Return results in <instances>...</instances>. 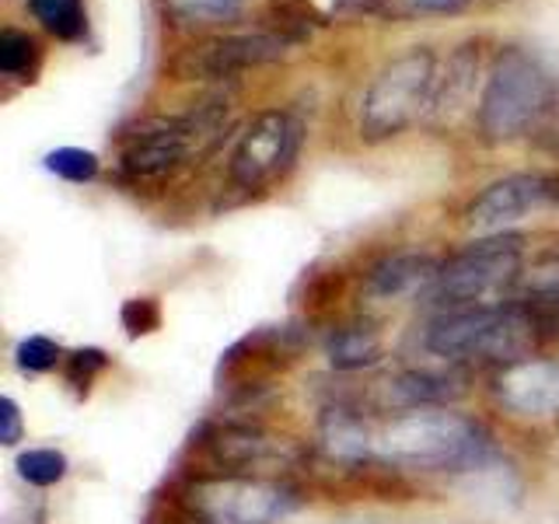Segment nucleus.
<instances>
[{
	"label": "nucleus",
	"mask_w": 559,
	"mask_h": 524,
	"mask_svg": "<svg viewBox=\"0 0 559 524\" xmlns=\"http://www.w3.org/2000/svg\"><path fill=\"white\" fill-rule=\"evenodd\" d=\"M290 49V39L280 32H255V35H221L186 49L171 70L182 81H217V78H235L238 70H249L259 63L284 60Z\"/></svg>",
	"instance_id": "obj_11"
},
{
	"label": "nucleus",
	"mask_w": 559,
	"mask_h": 524,
	"mask_svg": "<svg viewBox=\"0 0 559 524\" xmlns=\"http://www.w3.org/2000/svg\"><path fill=\"white\" fill-rule=\"evenodd\" d=\"M524 273V238L514 231L486 235L465 245L448 262H441L433 287L427 290L437 311L479 308L511 301V290Z\"/></svg>",
	"instance_id": "obj_5"
},
{
	"label": "nucleus",
	"mask_w": 559,
	"mask_h": 524,
	"mask_svg": "<svg viewBox=\"0 0 559 524\" xmlns=\"http://www.w3.org/2000/svg\"><path fill=\"white\" fill-rule=\"evenodd\" d=\"M200 465L192 476H273L301 462V448L287 437L249 424L210 427L197 441Z\"/></svg>",
	"instance_id": "obj_8"
},
{
	"label": "nucleus",
	"mask_w": 559,
	"mask_h": 524,
	"mask_svg": "<svg viewBox=\"0 0 559 524\" xmlns=\"http://www.w3.org/2000/svg\"><path fill=\"white\" fill-rule=\"evenodd\" d=\"M346 524H357V521H346Z\"/></svg>",
	"instance_id": "obj_30"
},
{
	"label": "nucleus",
	"mask_w": 559,
	"mask_h": 524,
	"mask_svg": "<svg viewBox=\"0 0 559 524\" xmlns=\"http://www.w3.org/2000/svg\"><path fill=\"white\" fill-rule=\"evenodd\" d=\"M437 92V57L430 46H413L392 63L378 70V78L360 102V136L367 144H381L406 133L413 122L433 109Z\"/></svg>",
	"instance_id": "obj_6"
},
{
	"label": "nucleus",
	"mask_w": 559,
	"mask_h": 524,
	"mask_svg": "<svg viewBox=\"0 0 559 524\" xmlns=\"http://www.w3.org/2000/svg\"><path fill=\"white\" fill-rule=\"evenodd\" d=\"M43 162L52 175H57V179L74 182V186L92 182L98 175V154L84 151V147H57V151H49Z\"/></svg>",
	"instance_id": "obj_23"
},
{
	"label": "nucleus",
	"mask_w": 559,
	"mask_h": 524,
	"mask_svg": "<svg viewBox=\"0 0 559 524\" xmlns=\"http://www.w3.org/2000/svg\"><path fill=\"white\" fill-rule=\"evenodd\" d=\"M301 140H305V127L294 112L284 109L259 112L238 136L231 162H227V179H231L235 189L245 192L273 186L294 165L297 151H301Z\"/></svg>",
	"instance_id": "obj_9"
},
{
	"label": "nucleus",
	"mask_w": 559,
	"mask_h": 524,
	"mask_svg": "<svg viewBox=\"0 0 559 524\" xmlns=\"http://www.w3.org/2000/svg\"><path fill=\"white\" fill-rule=\"evenodd\" d=\"M476 70H479V49L476 46H462L448 60V74L437 78V92H433V109L430 112H451V109H459V102L472 92Z\"/></svg>",
	"instance_id": "obj_17"
},
{
	"label": "nucleus",
	"mask_w": 559,
	"mask_h": 524,
	"mask_svg": "<svg viewBox=\"0 0 559 524\" xmlns=\"http://www.w3.org/2000/svg\"><path fill=\"white\" fill-rule=\"evenodd\" d=\"M162 524H200V521H197V517H189V514L182 511V507L171 500V507H168V514H165Z\"/></svg>",
	"instance_id": "obj_29"
},
{
	"label": "nucleus",
	"mask_w": 559,
	"mask_h": 524,
	"mask_svg": "<svg viewBox=\"0 0 559 524\" xmlns=\"http://www.w3.org/2000/svg\"><path fill=\"white\" fill-rule=\"evenodd\" d=\"M25 433V424H22V409H17V402L11 395L0 398V444L14 448L17 441H22Z\"/></svg>",
	"instance_id": "obj_27"
},
{
	"label": "nucleus",
	"mask_w": 559,
	"mask_h": 524,
	"mask_svg": "<svg viewBox=\"0 0 559 524\" xmlns=\"http://www.w3.org/2000/svg\"><path fill=\"white\" fill-rule=\"evenodd\" d=\"M556 109V84L532 52L507 46L497 52L479 98V133L486 144H507L532 133Z\"/></svg>",
	"instance_id": "obj_3"
},
{
	"label": "nucleus",
	"mask_w": 559,
	"mask_h": 524,
	"mask_svg": "<svg viewBox=\"0 0 559 524\" xmlns=\"http://www.w3.org/2000/svg\"><path fill=\"white\" fill-rule=\"evenodd\" d=\"M521 287L532 297H559V241L546 245L521 273Z\"/></svg>",
	"instance_id": "obj_22"
},
{
	"label": "nucleus",
	"mask_w": 559,
	"mask_h": 524,
	"mask_svg": "<svg viewBox=\"0 0 559 524\" xmlns=\"http://www.w3.org/2000/svg\"><path fill=\"white\" fill-rule=\"evenodd\" d=\"M165 14L179 25H221L235 22L245 0H162Z\"/></svg>",
	"instance_id": "obj_19"
},
{
	"label": "nucleus",
	"mask_w": 559,
	"mask_h": 524,
	"mask_svg": "<svg viewBox=\"0 0 559 524\" xmlns=\"http://www.w3.org/2000/svg\"><path fill=\"white\" fill-rule=\"evenodd\" d=\"M538 343H542L538 322L521 297H511V301L500 305L437 311V319L424 332L427 354L448 364L483 357L503 367L532 357V349Z\"/></svg>",
	"instance_id": "obj_1"
},
{
	"label": "nucleus",
	"mask_w": 559,
	"mask_h": 524,
	"mask_svg": "<svg viewBox=\"0 0 559 524\" xmlns=\"http://www.w3.org/2000/svg\"><path fill=\"white\" fill-rule=\"evenodd\" d=\"M301 346H305L301 332L290 325L249 332V336L238 340L221 357V367H217L221 392L252 395L259 389H266V381H273L280 371H287V367L297 360Z\"/></svg>",
	"instance_id": "obj_10"
},
{
	"label": "nucleus",
	"mask_w": 559,
	"mask_h": 524,
	"mask_svg": "<svg viewBox=\"0 0 559 524\" xmlns=\"http://www.w3.org/2000/svg\"><path fill=\"white\" fill-rule=\"evenodd\" d=\"M28 11L46 32H52L57 39H67V43L81 39L87 28L84 0H28Z\"/></svg>",
	"instance_id": "obj_18"
},
{
	"label": "nucleus",
	"mask_w": 559,
	"mask_h": 524,
	"mask_svg": "<svg viewBox=\"0 0 559 524\" xmlns=\"http://www.w3.org/2000/svg\"><path fill=\"white\" fill-rule=\"evenodd\" d=\"M465 395V374L454 364L448 367H409L389 381L392 406L402 409H448Z\"/></svg>",
	"instance_id": "obj_14"
},
{
	"label": "nucleus",
	"mask_w": 559,
	"mask_h": 524,
	"mask_svg": "<svg viewBox=\"0 0 559 524\" xmlns=\"http://www.w3.org/2000/svg\"><path fill=\"white\" fill-rule=\"evenodd\" d=\"M119 319H122V329H127L130 340L151 336V332L162 325V308H157L154 297H133V301L122 305Z\"/></svg>",
	"instance_id": "obj_26"
},
{
	"label": "nucleus",
	"mask_w": 559,
	"mask_h": 524,
	"mask_svg": "<svg viewBox=\"0 0 559 524\" xmlns=\"http://www.w3.org/2000/svg\"><path fill=\"white\" fill-rule=\"evenodd\" d=\"M105 367H109V357H105V349L87 346V349H74V354L67 357L63 374H67V384H74V389L84 395L95 384V378L105 371Z\"/></svg>",
	"instance_id": "obj_24"
},
{
	"label": "nucleus",
	"mask_w": 559,
	"mask_h": 524,
	"mask_svg": "<svg viewBox=\"0 0 559 524\" xmlns=\"http://www.w3.org/2000/svg\"><path fill=\"white\" fill-rule=\"evenodd\" d=\"M325 357L336 371H364L381 360V332L371 322H346L329 332Z\"/></svg>",
	"instance_id": "obj_16"
},
{
	"label": "nucleus",
	"mask_w": 559,
	"mask_h": 524,
	"mask_svg": "<svg viewBox=\"0 0 559 524\" xmlns=\"http://www.w3.org/2000/svg\"><path fill=\"white\" fill-rule=\"evenodd\" d=\"M378 458L395 468H479L489 458V433L462 413L409 409L378 433Z\"/></svg>",
	"instance_id": "obj_2"
},
{
	"label": "nucleus",
	"mask_w": 559,
	"mask_h": 524,
	"mask_svg": "<svg viewBox=\"0 0 559 524\" xmlns=\"http://www.w3.org/2000/svg\"><path fill=\"white\" fill-rule=\"evenodd\" d=\"M542 206H552V175H503L468 203L465 224L476 235H503L514 221Z\"/></svg>",
	"instance_id": "obj_12"
},
{
	"label": "nucleus",
	"mask_w": 559,
	"mask_h": 524,
	"mask_svg": "<svg viewBox=\"0 0 559 524\" xmlns=\"http://www.w3.org/2000/svg\"><path fill=\"white\" fill-rule=\"evenodd\" d=\"M493 395L507 413L521 419L559 416V360L524 357L503 364L493 378Z\"/></svg>",
	"instance_id": "obj_13"
},
{
	"label": "nucleus",
	"mask_w": 559,
	"mask_h": 524,
	"mask_svg": "<svg viewBox=\"0 0 559 524\" xmlns=\"http://www.w3.org/2000/svg\"><path fill=\"white\" fill-rule=\"evenodd\" d=\"M35 63H39V46H35L28 32H17V28L0 32V74L28 81Z\"/></svg>",
	"instance_id": "obj_20"
},
{
	"label": "nucleus",
	"mask_w": 559,
	"mask_h": 524,
	"mask_svg": "<svg viewBox=\"0 0 559 524\" xmlns=\"http://www.w3.org/2000/svg\"><path fill=\"white\" fill-rule=\"evenodd\" d=\"M17 476L28 486H57L67 476V454L57 448H32L25 454H17Z\"/></svg>",
	"instance_id": "obj_21"
},
{
	"label": "nucleus",
	"mask_w": 559,
	"mask_h": 524,
	"mask_svg": "<svg viewBox=\"0 0 559 524\" xmlns=\"http://www.w3.org/2000/svg\"><path fill=\"white\" fill-rule=\"evenodd\" d=\"M227 122V102L206 98L186 116H157L133 127L122 136L119 168L133 182H157L179 171L192 154H200L221 136V127Z\"/></svg>",
	"instance_id": "obj_4"
},
{
	"label": "nucleus",
	"mask_w": 559,
	"mask_h": 524,
	"mask_svg": "<svg viewBox=\"0 0 559 524\" xmlns=\"http://www.w3.org/2000/svg\"><path fill=\"white\" fill-rule=\"evenodd\" d=\"M437 273H441V262L433 255L395 252L371 266V273H367V294L381 297V301H399V297H409L416 290H430Z\"/></svg>",
	"instance_id": "obj_15"
},
{
	"label": "nucleus",
	"mask_w": 559,
	"mask_h": 524,
	"mask_svg": "<svg viewBox=\"0 0 559 524\" xmlns=\"http://www.w3.org/2000/svg\"><path fill=\"white\" fill-rule=\"evenodd\" d=\"M14 360L28 374H46V371H52V367L60 364V346L52 340H46V336H28V340L17 343Z\"/></svg>",
	"instance_id": "obj_25"
},
{
	"label": "nucleus",
	"mask_w": 559,
	"mask_h": 524,
	"mask_svg": "<svg viewBox=\"0 0 559 524\" xmlns=\"http://www.w3.org/2000/svg\"><path fill=\"white\" fill-rule=\"evenodd\" d=\"M171 500L200 524H276L297 507V489L276 476H189Z\"/></svg>",
	"instance_id": "obj_7"
},
{
	"label": "nucleus",
	"mask_w": 559,
	"mask_h": 524,
	"mask_svg": "<svg viewBox=\"0 0 559 524\" xmlns=\"http://www.w3.org/2000/svg\"><path fill=\"white\" fill-rule=\"evenodd\" d=\"M413 11H424V14H454L468 4H476V0H406Z\"/></svg>",
	"instance_id": "obj_28"
}]
</instances>
